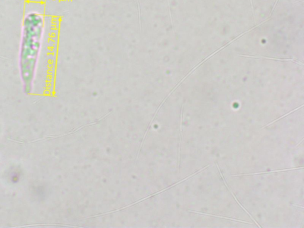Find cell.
<instances>
[{
	"label": "cell",
	"mask_w": 304,
	"mask_h": 228,
	"mask_svg": "<svg viewBox=\"0 0 304 228\" xmlns=\"http://www.w3.org/2000/svg\"><path fill=\"white\" fill-rule=\"evenodd\" d=\"M299 169V168H291V169H283V170H276V171H269V172H256V173H250V174H237V175H233L232 176H245V175H258V174H269V173H272V172H282V171H291V170H293V169Z\"/></svg>",
	"instance_id": "obj_2"
},
{
	"label": "cell",
	"mask_w": 304,
	"mask_h": 228,
	"mask_svg": "<svg viewBox=\"0 0 304 228\" xmlns=\"http://www.w3.org/2000/svg\"><path fill=\"white\" fill-rule=\"evenodd\" d=\"M190 212H193V213H198V214H201V215H206V216H213V217H220V218H223V219H228V220H234V221H236V222H243V223H249V224H251L250 222H245V221H242V220H237V219H232V218H230V217H225V216H216V215H210V214H207V213H201V212H195V211H190Z\"/></svg>",
	"instance_id": "obj_3"
},
{
	"label": "cell",
	"mask_w": 304,
	"mask_h": 228,
	"mask_svg": "<svg viewBox=\"0 0 304 228\" xmlns=\"http://www.w3.org/2000/svg\"><path fill=\"white\" fill-rule=\"evenodd\" d=\"M44 29V19L40 14L31 12L24 18L19 54V68L24 90L27 94L30 93L32 89L43 39Z\"/></svg>",
	"instance_id": "obj_1"
}]
</instances>
